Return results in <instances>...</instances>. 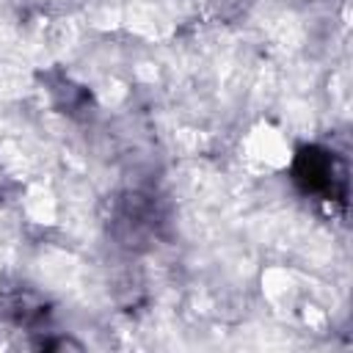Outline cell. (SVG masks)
<instances>
[{
  "instance_id": "1",
  "label": "cell",
  "mask_w": 353,
  "mask_h": 353,
  "mask_svg": "<svg viewBox=\"0 0 353 353\" xmlns=\"http://www.w3.org/2000/svg\"><path fill=\"white\" fill-rule=\"evenodd\" d=\"M298 185L320 199H345V168L325 149H303L295 160Z\"/></svg>"
}]
</instances>
